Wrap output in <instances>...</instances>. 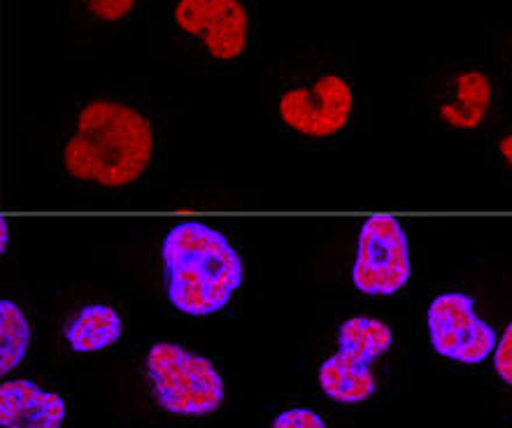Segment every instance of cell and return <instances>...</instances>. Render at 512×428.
<instances>
[{"mask_svg":"<svg viewBox=\"0 0 512 428\" xmlns=\"http://www.w3.org/2000/svg\"><path fill=\"white\" fill-rule=\"evenodd\" d=\"M163 156L156 114L133 98L101 96L77 107L59 142V175L73 187L119 191L154 175Z\"/></svg>","mask_w":512,"mask_h":428,"instance_id":"1","label":"cell"},{"mask_svg":"<svg viewBox=\"0 0 512 428\" xmlns=\"http://www.w3.org/2000/svg\"><path fill=\"white\" fill-rule=\"evenodd\" d=\"M266 105L277 131L296 145L343 140L359 114L350 59L333 45L289 49L268 70Z\"/></svg>","mask_w":512,"mask_h":428,"instance_id":"2","label":"cell"},{"mask_svg":"<svg viewBox=\"0 0 512 428\" xmlns=\"http://www.w3.org/2000/svg\"><path fill=\"white\" fill-rule=\"evenodd\" d=\"M161 261L168 301L189 317L222 312L245 277L233 242L203 221H180L170 228L161 245Z\"/></svg>","mask_w":512,"mask_h":428,"instance_id":"3","label":"cell"},{"mask_svg":"<svg viewBox=\"0 0 512 428\" xmlns=\"http://www.w3.org/2000/svg\"><path fill=\"white\" fill-rule=\"evenodd\" d=\"M168 31L184 54L203 66H236L254 45L245 0H168Z\"/></svg>","mask_w":512,"mask_h":428,"instance_id":"4","label":"cell"},{"mask_svg":"<svg viewBox=\"0 0 512 428\" xmlns=\"http://www.w3.org/2000/svg\"><path fill=\"white\" fill-rule=\"evenodd\" d=\"M149 389L170 415L203 417L222 408L224 380L215 363L175 342H156L145 359Z\"/></svg>","mask_w":512,"mask_h":428,"instance_id":"5","label":"cell"},{"mask_svg":"<svg viewBox=\"0 0 512 428\" xmlns=\"http://www.w3.org/2000/svg\"><path fill=\"white\" fill-rule=\"evenodd\" d=\"M496 80L475 63H443L419 82V101L433 124L452 133H473L494 114Z\"/></svg>","mask_w":512,"mask_h":428,"instance_id":"6","label":"cell"},{"mask_svg":"<svg viewBox=\"0 0 512 428\" xmlns=\"http://www.w3.org/2000/svg\"><path fill=\"white\" fill-rule=\"evenodd\" d=\"M394 345L387 321L375 317H350L338 328V349L319 366V387L331 401L354 405L375 394L373 363Z\"/></svg>","mask_w":512,"mask_h":428,"instance_id":"7","label":"cell"},{"mask_svg":"<svg viewBox=\"0 0 512 428\" xmlns=\"http://www.w3.org/2000/svg\"><path fill=\"white\" fill-rule=\"evenodd\" d=\"M412 275L408 233L394 217H368L352 263L354 289L366 296H394Z\"/></svg>","mask_w":512,"mask_h":428,"instance_id":"8","label":"cell"},{"mask_svg":"<svg viewBox=\"0 0 512 428\" xmlns=\"http://www.w3.org/2000/svg\"><path fill=\"white\" fill-rule=\"evenodd\" d=\"M431 347L445 359L475 366L496 349V331L475 310V301L464 291H445L426 310Z\"/></svg>","mask_w":512,"mask_h":428,"instance_id":"9","label":"cell"},{"mask_svg":"<svg viewBox=\"0 0 512 428\" xmlns=\"http://www.w3.org/2000/svg\"><path fill=\"white\" fill-rule=\"evenodd\" d=\"M66 415V401L35 382L10 380L0 387V426L3 428H61Z\"/></svg>","mask_w":512,"mask_h":428,"instance_id":"10","label":"cell"},{"mask_svg":"<svg viewBox=\"0 0 512 428\" xmlns=\"http://www.w3.org/2000/svg\"><path fill=\"white\" fill-rule=\"evenodd\" d=\"M70 26L87 40L115 35L131 24L140 0H63Z\"/></svg>","mask_w":512,"mask_h":428,"instance_id":"11","label":"cell"},{"mask_svg":"<svg viewBox=\"0 0 512 428\" xmlns=\"http://www.w3.org/2000/svg\"><path fill=\"white\" fill-rule=\"evenodd\" d=\"M124 335V319L115 308L91 303L68 321L66 340L73 352L91 354L115 345Z\"/></svg>","mask_w":512,"mask_h":428,"instance_id":"12","label":"cell"},{"mask_svg":"<svg viewBox=\"0 0 512 428\" xmlns=\"http://www.w3.org/2000/svg\"><path fill=\"white\" fill-rule=\"evenodd\" d=\"M31 347V326L17 303H0V370L10 373Z\"/></svg>","mask_w":512,"mask_h":428,"instance_id":"13","label":"cell"},{"mask_svg":"<svg viewBox=\"0 0 512 428\" xmlns=\"http://www.w3.org/2000/svg\"><path fill=\"white\" fill-rule=\"evenodd\" d=\"M494 370L503 384L512 387V321L501 333L494 349Z\"/></svg>","mask_w":512,"mask_h":428,"instance_id":"14","label":"cell"},{"mask_svg":"<svg viewBox=\"0 0 512 428\" xmlns=\"http://www.w3.org/2000/svg\"><path fill=\"white\" fill-rule=\"evenodd\" d=\"M273 428H326L317 412L305 408H291L275 419Z\"/></svg>","mask_w":512,"mask_h":428,"instance_id":"15","label":"cell"},{"mask_svg":"<svg viewBox=\"0 0 512 428\" xmlns=\"http://www.w3.org/2000/svg\"><path fill=\"white\" fill-rule=\"evenodd\" d=\"M492 161L503 175L512 177V124L496 135L492 142Z\"/></svg>","mask_w":512,"mask_h":428,"instance_id":"16","label":"cell"},{"mask_svg":"<svg viewBox=\"0 0 512 428\" xmlns=\"http://www.w3.org/2000/svg\"><path fill=\"white\" fill-rule=\"evenodd\" d=\"M499 63H501V70L503 75L508 77V82L512 84V31L503 33V38L499 40Z\"/></svg>","mask_w":512,"mask_h":428,"instance_id":"17","label":"cell"},{"mask_svg":"<svg viewBox=\"0 0 512 428\" xmlns=\"http://www.w3.org/2000/svg\"><path fill=\"white\" fill-rule=\"evenodd\" d=\"M7 240H10V231H7V221H0V249L7 254Z\"/></svg>","mask_w":512,"mask_h":428,"instance_id":"18","label":"cell"}]
</instances>
